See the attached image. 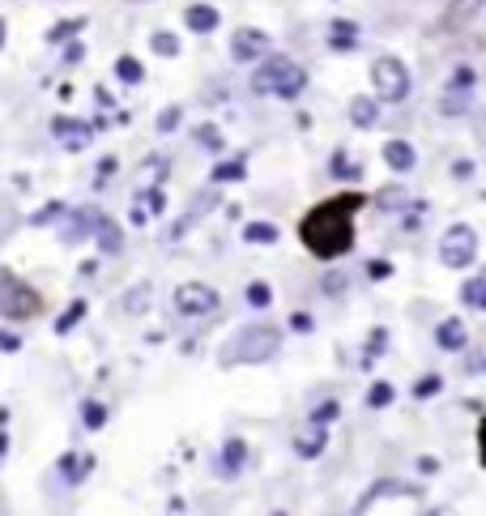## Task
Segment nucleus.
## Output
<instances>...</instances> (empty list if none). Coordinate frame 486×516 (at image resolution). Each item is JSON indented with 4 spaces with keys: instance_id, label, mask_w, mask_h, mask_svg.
Here are the masks:
<instances>
[{
    "instance_id": "obj_16",
    "label": "nucleus",
    "mask_w": 486,
    "mask_h": 516,
    "mask_svg": "<svg viewBox=\"0 0 486 516\" xmlns=\"http://www.w3.org/2000/svg\"><path fill=\"white\" fill-rule=\"evenodd\" d=\"M414 158H418V154H414L410 141H389V146H384V162H389L392 171H414Z\"/></svg>"
},
{
    "instance_id": "obj_28",
    "label": "nucleus",
    "mask_w": 486,
    "mask_h": 516,
    "mask_svg": "<svg viewBox=\"0 0 486 516\" xmlns=\"http://www.w3.org/2000/svg\"><path fill=\"white\" fill-rule=\"evenodd\" d=\"M243 171H248V167H243V158H235V162H218V167H213V184H227V179H243Z\"/></svg>"
},
{
    "instance_id": "obj_41",
    "label": "nucleus",
    "mask_w": 486,
    "mask_h": 516,
    "mask_svg": "<svg viewBox=\"0 0 486 516\" xmlns=\"http://www.w3.org/2000/svg\"><path fill=\"white\" fill-rule=\"evenodd\" d=\"M478 448H482V466H486V419H482V427H478Z\"/></svg>"
},
{
    "instance_id": "obj_37",
    "label": "nucleus",
    "mask_w": 486,
    "mask_h": 516,
    "mask_svg": "<svg viewBox=\"0 0 486 516\" xmlns=\"http://www.w3.org/2000/svg\"><path fill=\"white\" fill-rule=\"evenodd\" d=\"M436 388H439V376H427V380H418V385H414V397H431Z\"/></svg>"
},
{
    "instance_id": "obj_14",
    "label": "nucleus",
    "mask_w": 486,
    "mask_h": 516,
    "mask_svg": "<svg viewBox=\"0 0 486 516\" xmlns=\"http://www.w3.org/2000/svg\"><path fill=\"white\" fill-rule=\"evenodd\" d=\"M243 457H248V444H243V439H227L222 461H218V474H222V478H235L243 469Z\"/></svg>"
},
{
    "instance_id": "obj_22",
    "label": "nucleus",
    "mask_w": 486,
    "mask_h": 516,
    "mask_svg": "<svg viewBox=\"0 0 486 516\" xmlns=\"http://www.w3.org/2000/svg\"><path fill=\"white\" fill-rule=\"evenodd\" d=\"M461 299H465V307H473V312H486V269L473 277V282H465Z\"/></svg>"
},
{
    "instance_id": "obj_33",
    "label": "nucleus",
    "mask_w": 486,
    "mask_h": 516,
    "mask_svg": "<svg viewBox=\"0 0 486 516\" xmlns=\"http://www.w3.org/2000/svg\"><path fill=\"white\" fill-rule=\"evenodd\" d=\"M81 26H86V17H73V22H65V26H56V31H48L51 43H60V39H68V34H77Z\"/></svg>"
},
{
    "instance_id": "obj_25",
    "label": "nucleus",
    "mask_w": 486,
    "mask_h": 516,
    "mask_svg": "<svg viewBox=\"0 0 486 516\" xmlns=\"http://www.w3.org/2000/svg\"><path fill=\"white\" fill-rule=\"evenodd\" d=\"M81 316H86V299H73V303H68V312H60V321H56V333H60V338H65V333H73V324H77Z\"/></svg>"
},
{
    "instance_id": "obj_8",
    "label": "nucleus",
    "mask_w": 486,
    "mask_h": 516,
    "mask_svg": "<svg viewBox=\"0 0 486 516\" xmlns=\"http://www.w3.org/2000/svg\"><path fill=\"white\" fill-rule=\"evenodd\" d=\"M90 132H94V124L73 120V115H56V120H51V137H56L65 149H86L90 146Z\"/></svg>"
},
{
    "instance_id": "obj_12",
    "label": "nucleus",
    "mask_w": 486,
    "mask_h": 516,
    "mask_svg": "<svg viewBox=\"0 0 486 516\" xmlns=\"http://www.w3.org/2000/svg\"><path fill=\"white\" fill-rule=\"evenodd\" d=\"M184 22H188V31H193V34H210V31H218L222 14H218L213 5H193V9L184 14Z\"/></svg>"
},
{
    "instance_id": "obj_4",
    "label": "nucleus",
    "mask_w": 486,
    "mask_h": 516,
    "mask_svg": "<svg viewBox=\"0 0 486 516\" xmlns=\"http://www.w3.org/2000/svg\"><path fill=\"white\" fill-rule=\"evenodd\" d=\"M43 312V299L34 286H26L17 274L0 269V316L4 321H34Z\"/></svg>"
},
{
    "instance_id": "obj_20",
    "label": "nucleus",
    "mask_w": 486,
    "mask_h": 516,
    "mask_svg": "<svg viewBox=\"0 0 486 516\" xmlns=\"http://www.w3.org/2000/svg\"><path fill=\"white\" fill-rule=\"evenodd\" d=\"M375 115H380V103H375V98H363V95H358L355 103H350V120H355L358 129H372Z\"/></svg>"
},
{
    "instance_id": "obj_42",
    "label": "nucleus",
    "mask_w": 486,
    "mask_h": 516,
    "mask_svg": "<svg viewBox=\"0 0 486 516\" xmlns=\"http://www.w3.org/2000/svg\"><path fill=\"white\" fill-rule=\"evenodd\" d=\"M0 350H17V338H4V333H0Z\"/></svg>"
},
{
    "instance_id": "obj_10",
    "label": "nucleus",
    "mask_w": 486,
    "mask_h": 516,
    "mask_svg": "<svg viewBox=\"0 0 486 516\" xmlns=\"http://www.w3.org/2000/svg\"><path fill=\"white\" fill-rule=\"evenodd\" d=\"M90 469H94V457H86V452H65V457H60V478H65L68 486L86 483Z\"/></svg>"
},
{
    "instance_id": "obj_38",
    "label": "nucleus",
    "mask_w": 486,
    "mask_h": 516,
    "mask_svg": "<svg viewBox=\"0 0 486 516\" xmlns=\"http://www.w3.org/2000/svg\"><path fill=\"white\" fill-rule=\"evenodd\" d=\"M124 307H129V312H141V307H146V286H137V291H129Z\"/></svg>"
},
{
    "instance_id": "obj_45",
    "label": "nucleus",
    "mask_w": 486,
    "mask_h": 516,
    "mask_svg": "<svg viewBox=\"0 0 486 516\" xmlns=\"http://www.w3.org/2000/svg\"><path fill=\"white\" fill-rule=\"evenodd\" d=\"M137 5H141V0H137Z\"/></svg>"
},
{
    "instance_id": "obj_27",
    "label": "nucleus",
    "mask_w": 486,
    "mask_h": 516,
    "mask_svg": "<svg viewBox=\"0 0 486 516\" xmlns=\"http://www.w3.org/2000/svg\"><path fill=\"white\" fill-rule=\"evenodd\" d=\"M81 422H86V431H98V427L107 422V405L86 402V405H81Z\"/></svg>"
},
{
    "instance_id": "obj_39",
    "label": "nucleus",
    "mask_w": 486,
    "mask_h": 516,
    "mask_svg": "<svg viewBox=\"0 0 486 516\" xmlns=\"http://www.w3.org/2000/svg\"><path fill=\"white\" fill-rule=\"evenodd\" d=\"M81 56H86V48H81V43H68V48H65V65H77Z\"/></svg>"
},
{
    "instance_id": "obj_6",
    "label": "nucleus",
    "mask_w": 486,
    "mask_h": 516,
    "mask_svg": "<svg viewBox=\"0 0 486 516\" xmlns=\"http://www.w3.org/2000/svg\"><path fill=\"white\" fill-rule=\"evenodd\" d=\"M372 86L380 90V98L401 103V98L410 95V68H405L397 56H380L372 65Z\"/></svg>"
},
{
    "instance_id": "obj_31",
    "label": "nucleus",
    "mask_w": 486,
    "mask_h": 516,
    "mask_svg": "<svg viewBox=\"0 0 486 516\" xmlns=\"http://www.w3.org/2000/svg\"><path fill=\"white\" fill-rule=\"evenodd\" d=\"M392 397H397V393H392V385H372V393H367V405H372V410H384V405H392Z\"/></svg>"
},
{
    "instance_id": "obj_30",
    "label": "nucleus",
    "mask_w": 486,
    "mask_h": 516,
    "mask_svg": "<svg viewBox=\"0 0 486 516\" xmlns=\"http://www.w3.org/2000/svg\"><path fill=\"white\" fill-rule=\"evenodd\" d=\"M439 107H444V115H453V112H465V107H470V90H461V86H453V95L444 98Z\"/></svg>"
},
{
    "instance_id": "obj_26",
    "label": "nucleus",
    "mask_w": 486,
    "mask_h": 516,
    "mask_svg": "<svg viewBox=\"0 0 486 516\" xmlns=\"http://www.w3.org/2000/svg\"><path fill=\"white\" fill-rule=\"evenodd\" d=\"M243 240H248V243H274L277 240V226L274 222H248V226H243Z\"/></svg>"
},
{
    "instance_id": "obj_24",
    "label": "nucleus",
    "mask_w": 486,
    "mask_h": 516,
    "mask_svg": "<svg viewBox=\"0 0 486 516\" xmlns=\"http://www.w3.org/2000/svg\"><path fill=\"white\" fill-rule=\"evenodd\" d=\"M115 77L124 81V86H137V81L146 77V68L137 65V60H132V56H120V60H115Z\"/></svg>"
},
{
    "instance_id": "obj_44",
    "label": "nucleus",
    "mask_w": 486,
    "mask_h": 516,
    "mask_svg": "<svg viewBox=\"0 0 486 516\" xmlns=\"http://www.w3.org/2000/svg\"><path fill=\"white\" fill-rule=\"evenodd\" d=\"M0 48H4V22H0Z\"/></svg>"
},
{
    "instance_id": "obj_9",
    "label": "nucleus",
    "mask_w": 486,
    "mask_h": 516,
    "mask_svg": "<svg viewBox=\"0 0 486 516\" xmlns=\"http://www.w3.org/2000/svg\"><path fill=\"white\" fill-rule=\"evenodd\" d=\"M265 51H269V34L265 31H235V39H230V56H235L239 65H252Z\"/></svg>"
},
{
    "instance_id": "obj_2",
    "label": "nucleus",
    "mask_w": 486,
    "mask_h": 516,
    "mask_svg": "<svg viewBox=\"0 0 486 516\" xmlns=\"http://www.w3.org/2000/svg\"><path fill=\"white\" fill-rule=\"evenodd\" d=\"M277 350H282V329H274V324H243L235 338L222 341L218 363L222 367H256V363H269Z\"/></svg>"
},
{
    "instance_id": "obj_34",
    "label": "nucleus",
    "mask_w": 486,
    "mask_h": 516,
    "mask_svg": "<svg viewBox=\"0 0 486 516\" xmlns=\"http://www.w3.org/2000/svg\"><path fill=\"white\" fill-rule=\"evenodd\" d=\"M333 176H341V179H358V162L350 167V162H346V154H338V162H333Z\"/></svg>"
},
{
    "instance_id": "obj_35",
    "label": "nucleus",
    "mask_w": 486,
    "mask_h": 516,
    "mask_svg": "<svg viewBox=\"0 0 486 516\" xmlns=\"http://www.w3.org/2000/svg\"><path fill=\"white\" fill-rule=\"evenodd\" d=\"M60 213H65V205H43V210L31 218V226H43V222H51V218H60Z\"/></svg>"
},
{
    "instance_id": "obj_7",
    "label": "nucleus",
    "mask_w": 486,
    "mask_h": 516,
    "mask_svg": "<svg viewBox=\"0 0 486 516\" xmlns=\"http://www.w3.org/2000/svg\"><path fill=\"white\" fill-rule=\"evenodd\" d=\"M218 303H222V294L213 291V286H205V282H184L176 291V312L179 316H188V321L218 312Z\"/></svg>"
},
{
    "instance_id": "obj_40",
    "label": "nucleus",
    "mask_w": 486,
    "mask_h": 516,
    "mask_svg": "<svg viewBox=\"0 0 486 516\" xmlns=\"http://www.w3.org/2000/svg\"><path fill=\"white\" fill-rule=\"evenodd\" d=\"M470 81H473V73H470V68H456V73H453V86H461V90H465Z\"/></svg>"
},
{
    "instance_id": "obj_13",
    "label": "nucleus",
    "mask_w": 486,
    "mask_h": 516,
    "mask_svg": "<svg viewBox=\"0 0 486 516\" xmlns=\"http://www.w3.org/2000/svg\"><path fill=\"white\" fill-rule=\"evenodd\" d=\"M94 222H98L94 210H77L73 218H68V231H60V240H65V243H81L86 235H94Z\"/></svg>"
},
{
    "instance_id": "obj_1",
    "label": "nucleus",
    "mask_w": 486,
    "mask_h": 516,
    "mask_svg": "<svg viewBox=\"0 0 486 516\" xmlns=\"http://www.w3.org/2000/svg\"><path fill=\"white\" fill-rule=\"evenodd\" d=\"M355 205H358V196L346 193V196H333V201L316 205L303 218V243H308L316 257L333 260L355 243Z\"/></svg>"
},
{
    "instance_id": "obj_43",
    "label": "nucleus",
    "mask_w": 486,
    "mask_h": 516,
    "mask_svg": "<svg viewBox=\"0 0 486 516\" xmlns=\"http://www.w3.org/2000/svg\"><path fill=\"white\" fill-rule=\"evenodd\" d=\"M4 448H9V439H4V436H0V457H4Z\"/></svg>"
},
{
    "instance_id": "obj_15",
    "label": "nucleus",
    "mask_w": 486,
    "mask_h": 516,
    "mask_svg": "<svg viewBox=\"0 0 486 516\" xmlns=\"http://www.w3.org/2000/svg\"><path fill=\"white\" fill-rule=\"evenodd\" d=\"M482 5L486 0H453L448 14H444V22H448V26H470L473 17L482 14Z\"/></svg>"
},
{
    "instance_id": "obj_29",
    "label": "nucleus",
    "mask_w": 486,
    "mask_h": 516,
    "mask_svg": "<svg viewBox=\"0 0 486 516\" xmlns=\"http://www.w3.org/2000/svg\"><path fill=\"white\" fill-rule=\"evenodd\" d=\"M243 294H248V303H252V307H269V303H274V291H269V282H252V286H248Z\"/></svg>"
},
{
    "instance_id": "obj_5",
    "label": "nucleus",
    "mask_w": 486,
    "mask_h": 516,
    "mask_svg": "<svg viewBox=\"0 0 486 516\" xmlns=\"http://www.w3.org/2000/svg\"><path fill=\"white\" fill-rule=\"evenodd\" d=\"M473 257H478V235H473V226L456 222L444 231V240H439V260L448 265V269H465V265H473Z\"/></svg>"
},
{
    "instance_id": "obj_36",
    "label": "nucleus",
    "mask_w": 486,
    "mask_h": 516,
    "mask_svg": "<svg viewBox=\"0 0 486 516\" xmlns=\"http://www.w3.org/2000/svg\"><path fill=\"white\" fill-rule=\"evenodd\" d=\"M179 124V107H166V112L158 115V132H171Z\"/></svg>"
},
{
    "instance_id": "obj_21",
    "label": "nucleus",
    "mask_w": 486,
    "mask_h": 516,
    "mask_svg": "<svg viewBox=\"0 0 486 516\" xmlns=\"http://www.w3.org/2000/svg\"><path fill=\"white\" fill-rule=\"evenodd\" d=\"M380 495H418V491H414V486H405V483H380V486H372V491L363 495L358 512H367V508H372V503L380 500Z\"/></svg>"
},
{
    "instance_id": "obj_3",
    "label": "nucleus",
    "mask_w": 486,
    "mask_h": 516,
    "mask_svg": "<svg viewBox=\"0 0 486 516\" xmlns=\"http://www.w3.org/2000/svg\"><path fill=\"white\" fill-rule=\"evenodd\" d=\"M252 90L256 95H277V98H299L308 90V73L294 65L291 56H269L265 51V60L252 73Z\"/></svg>"
},
{
    "instance_id": "obj_19",
    "label": "nucleus",
    "mask_w": 486,
    "mask_h": 516,
    "mask_svg": "<svg viewBox=\"0 0 486 516\" xmlns=\"http://www.w3.org/2000/svg\"><path fill=\"white\" fill-rule=\"evenodd\" d=\"M213 205H218V193H205V196H196V201H193V210H188V213H184V218H179L176 235H184V231H193V222H196V218H205V213H210Z\"/></svg>"
},
{
    "instance_id": "obj_32",
    "label": "nucleus",
    "mask_w": 486,
    "mask_h": 516,
    "mask_svg": "<svg viewBox=\"0 0 486 516\" xmlns=\"http://www.w3.org/2000/svg\"><path fill=\"white\" fill-rule=\"evenodd\" d=\"M350 43H358V31L350 26V22H338V31H333V48H350Z\"/></svg>"
},
{
    "instance_id": "obj_18",
    "label": "nucleus",
    "mask_w": 486,
    "mask_h": 516,
    "mask_svg": "<svg viewBox=\"0 0 486 516\" xmlns=\"http://www.w3.org/2000/svg\"><path fill=\"white\" fill-rule=\"evenodd\" d=\"M324 444H328L324 427H308L303 436H294V452H299V457H320Z\"/></svg>"
},
{
    "instance_id": "obj_17",
    "label": "nucleus",
    "mask_w": 486,
    "mask_h": 516,
    "mask_svg": "<svg viewBox=\"0 0 486 516\" xmlns=\"http://www.w3.org/2000/svg\"><path fill=\"white\" fill-rule=\"evenodd\" d=\"M436 341L444 346V350H465V324L456 321V316H453V321H444L436 329Z\"/></svg>"
},
{
    "instance_id": "obj_23",
    "label": "nucleus",
    "mask_w": 486,
    "mask_h": 516,
    "mask_svg": "<svg viewBox=\"0 0 486 516\" xmlns=\"http://www.w3.org/2000/svg\"><path fill=\"white\" fill-rule=\"evenodd\" d=\"M149 51H154V56H166V60H171V56H179V39H176L171 31L149 34Z\"/></svg>"
},
{
    "instance_id": "obj_11",
    "label": "nucleus",
    "mask_w": 486,
    "mask_h": 516,
    "mask_svg": "<svg viewBox=\"0 0 486 516\" xmlns=\"http://www.w3.org/2000/svg\"><path fill=\"white\" fill-rule=\"evenodd\" d=\"M94 240H98V252H107V257H115V252L124 248V235H120V226H115L112 218H107V213H98Z\"/></svg>"
}]
</instances>
